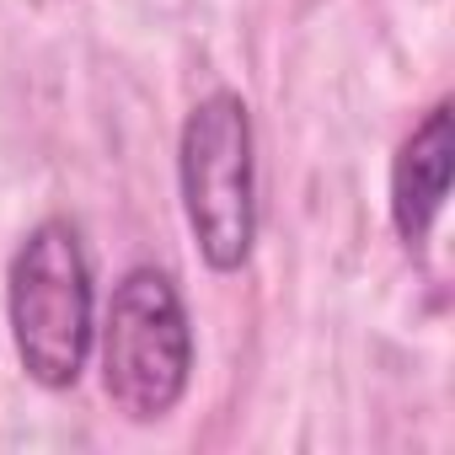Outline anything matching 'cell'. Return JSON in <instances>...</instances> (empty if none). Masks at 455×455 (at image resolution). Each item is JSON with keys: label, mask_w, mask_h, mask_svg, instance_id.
<instances>
[{"label": "cell", "mask_w": 455, "mask_h": 455, "mask_svg": "<svg viewBox=\"0 0 455 455\" xmlns=\"http://www.w3.org/2000/svg\"><path fill=\"white\" fill-rule=\"evenodd\" d=\"M6 322L33 386L70 391L97 348L92 258L70 220L49 214L22 236L6 268Z\"/></svg>", "instance_id": "6da1fadb"}, {"label": "cell", "mask_w": 455, "mask_h": 455, "mask_svg": "<svg viewBox=\"0 0 455 455\" xmlns=\"http://www.w3.org/2000/svg\"><path fill=\"white\" fill-rule=\"evenodd\" d=\"M177 193L209 274H242L258 247V140L242 92H209L177 134Z\"/></svg>", "instance_id": "7a4b0ae2"}, {"label": "cell", "mask_w": 455, "mask_h": 455, "mask_svg": "<svg viewBox=\"0 0 455 455\" xmlns=\"http://www.w3.org/2000/svg\"><path fill=\"white\" fill-rule=\"evenodd\" d=\"M102 391L129 423L177 412L193 380V322L182 290L161 268H129L102 316Z\"/></svg>", "instance_id": "3957f363"}, {"label": "cell", "mask_w": 455, "mask_h": 455, "mask_svg": "<svg viewBox=\"0 0 455 455\" xmlns=\"http://www.w3.org/2000/svg\"><path fill=\"white\" fill-rule=\"evenodd\" d=\"M450 172H455V108L450 97H439L391 156V225L407 252H418L434 236L450 198Z\"/></svg>", "instance_id": "277c9868"}]
</instances>
